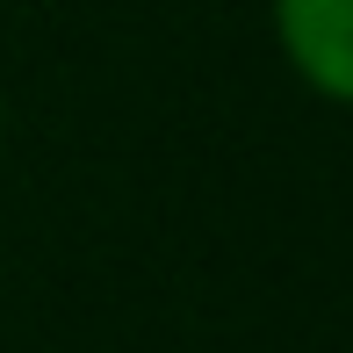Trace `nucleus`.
<instances>
[{"label": "nucleus", "instance_id": "2", "mask_svg": "<svg viewBox=\"0 0 353 353\" xmlns=\"http://www.w3.org/2000/svg\"><path fill=\"white\" fill-rule=\"evenodd\" d=\"M0 144H8V94H0Z\"/></svg>", "mask_w": 353, "mask_h": 353}, {"label": "nucleus", "instance_id": "1", "mask_svg": "<svg viewBox=\"0 0 353 353\" xmlns=\"http://www.w3.org/2000/svg\"><path fill=\"white\" fill-rule=\"evenodd\" d=\"M267 37L310 101L353 116V0H267Z\"/></svg>", "mask_w": 353, "mask_h": 353}]
</instances>
